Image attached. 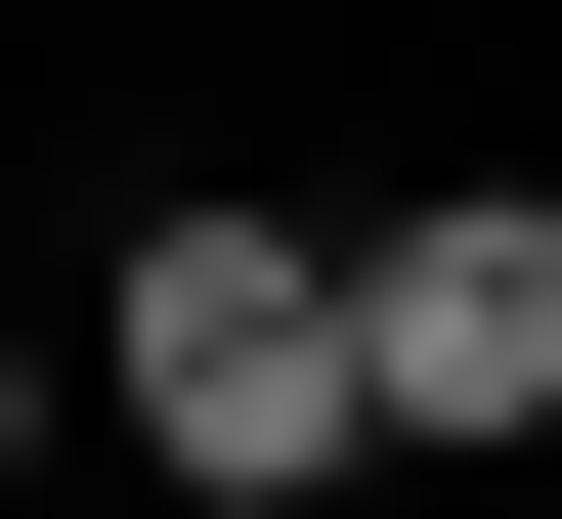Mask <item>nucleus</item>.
Listing matches in <instances>:
<instances>
[{"mask_svg": "<svg viewBox=\"0 0 562 519\" xmlns=\"http://www.w3.org/2000/svg\"><path fill=\"white\" fill-rule=\"evenodd\" d=\"M87 433L173 519H347L390 476V347H347V217H260V173H173L131 260H87Z\"/></svg>", "mask_w": 562, "mask_h": 519, "instance_id": "1", "label": "nucleus"}, {"mask_svg": "<svg viewBox=\"0 0 562 519\" xmlns=\"http://www.w3.org/2000/svg\"><path fill=\"white\" fill-rule=\"evenodd\" d=\"M44 433H87V347H44V303H0V476H44Z\"/></svg>", "mask_w": 562, "mask_h": 519, "instance_id": "3", "label": "nucleus"}, {"mask_svg": "<svg viewBox=\"0 0 562 519\" xmlns=\"http://www.w3.org/2000/svg\"><path fill=\"white\" fill-rule=\"evenodd\" d=\"M347 347H390V476H519L562 433V173H390L347 217Z\"/></svg>", "mask_w": 562, "mask_h": 519, "instance_id": "2", "label": "nucleus"}]
</instances>
